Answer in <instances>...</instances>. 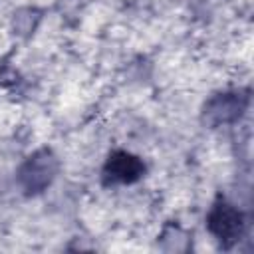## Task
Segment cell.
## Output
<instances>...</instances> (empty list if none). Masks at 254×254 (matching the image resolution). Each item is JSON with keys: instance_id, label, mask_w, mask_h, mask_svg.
Segmentation results:
<instances>
[{"instance_id": "obj_1", "label": "cell", "mask_w": 254, "mask_h": 254, "mask_svg": "<svg viewBox=\"0 0 254 254\" xmlns=\"http://www.w3.org/2000/svg\"><path fill=\"white\" fill-rule=\"evenodd\" d=\"M58 173V159L52 155V151H38L32 157L24 161V165L18 171V183L26 192H40L46 187L52 185Z\"/></svg>"}, {"instance_id": "obj_2", "label": "cell", "mask_w": 254, "mask_h": 254, "mask_svg": "<svg viewBox=\"0 0 254 254\" xmlns=\"http://www.w3.org/2000/svg\"><path fill=\"white\" fill-rule=\"evenodd\" d=\"M206 226L222 246H232L244 232V218L232 204L218 200L206 216Z\"/></svg>"}, {"instance_id": "obj_3", "label": "cell", "mask_w": 254, "mask_h": 254, "mask_svg": "<svg viewBox=\"0 0 254 254\" xmlns=\"http://www.w3.org/2000/svg\"><path fill=\"white\" fill-rule=\"evenodd\" d=\"M145 165L139 157L127 153V151H115L109 155L103 167V179L111 185H127L135 183L143 177Z\"/></svg>"}, {"instance_id": "obj_4", "label": "cell", "mask_w": 254, "mask_h": 254, "mask_svg": "<svg viewBox=\"0 0 254 254\" xmlns=\"http://www.w3.org/2000/svg\"><path fill=\"white\" fill-rule=\"evenodd\" d=\"M246 101L240 93H220L204 105V117L212 125L236 121L244 111Z\"/></svg>"}]
</instances>
